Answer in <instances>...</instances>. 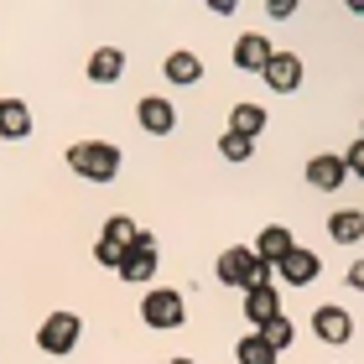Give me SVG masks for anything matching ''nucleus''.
I'll list each match as a JSON object with an SVG mask.
<instances>
[{
	"label": "nucleus",
	"instance_id": "nucleus-10",
	"mask_svg": "<svg viewBox=\"0 0 364 364\" xmlns=\"http://www.w3.org/2000/svg\"><path fill=\"white\" fill-rule=\"evenodd\" d=\"M229 58H235V68L260 73V68H266V58H271V42L260 37V31H245V37L235 42V53H229Z\"/></svg>",
	"mask_w": 364,
	"mask_h": 364
},
{
	"label": "nucleus",
	"instance_id": "nucleus-15",
	"mask_svg": "<svg viewBox=\"0 0 364 364\" xmlns=\"http://www.w3.org/2000/svg\"><path fill=\"white\" fill-rule=\"evenodd\" d=\"M120 73H125V53L120 47H99V53L89 58V78L94 84H114Z\"/></svg>",
	"mask_w": 364,
	"mask_h": 364
},
{
	"label": "nucleus",
	"instance_id": "nucleus-22",
	"mask_svg": "<svg viewBox=\"0 0 364 364\" xmlns=\"http://www.w3.org/2000/svg\"><path fill=\"white\" fill-rule=\"evenodd\" d=\"M136 235H141V229H136V219H125V213H114V219L105 224V240L125 245V250H130V245H136Z\"/></svg>",
	"mask_w": 364,
	"mask_h": 364
},
{
	"label": "nucleus",
	"instance_id": "nucleus-21",
	"mask_svg": "<svg viewBox=\"0 0 364 364\" xmlns=\"http://www.w3.org/2000/svg\"><path fill=\"white\" fill-rule=\"evenodd\" d=\"M255 333H260V338H266V343H271V349H276V354H281V349H291V323H287V318H281V312H276V318H271V323H260V328H255Z\"/></svg>",
	"mask_w": 364,
	"mask_h": 364
},
{
	"label": "nucleus",
	"instance_id": "nucleus-14",
	"mask_svg": "<svg viewBox=\"0 0 364 364\" xmlns=\"http://www.w3.org/2000/svg\"><path fill=\"white\" fill-rule=\"evenodd\" d=\"M343 177H349V172H343V161H338L333 151H328V156H312V161H307V182H312V188H323V193H333Z\"/></svg>",
	"mask_w": 364,
	"mask_h": 364
},
{
	"label": "nucleus",
	"instance_id": "nucleus-25",
	"mask_svg": "<svg viewBox=\"0 0 364 364\" xmlns=\"http://www.w3.org/2000/svg\"><path fill=\"white\" fill-rule=\"evenodd\" d=\"M167 364H193V359H167Z\"/></svg>",
	"mask_w": 364,
	"mask_h": 364
},
{
	"label": "nucleus",
	"instance_id": "nucleus-23",
	"mask_svg": "<svg viewBox=\"0 0 364 364\" xmlns=\"http://www.w3.org/2000/svg\"><path fill=\"white\" fill-rule=\"evenodd\" d=\"M94 260H99V266H120V260H125V245L99 240V245H94Z\"/></svg>",
	"mask_w": 364,
	"mask_h": 364
},
{
	"label": "nucleus",
	"instance_id": "nucleus-13",
	"mask_svg": "<svg viewBox=\"0 0 364 364\" xmlns=\"http://www.w3.org/2000/svg\"><path fill=\"white\" fill-rule=\"evenodd\" d=\"M0 136L6 141L31 136V109L21 105V99H0Z\"/></svg>",
	"mask_w": 364,
	"mask_h": 364
},
{
	"label": "nucleus",
	"instance_id": "nucleus-9",
	"mask_svg": "<svg viewBox=\"0 0 364 364\" xmlns=\"http://www.w3.org/2000/svg\"><path fill=\"white\" fill-rule=\"evenodd\" d=\"M276 312H281V302H276V287H271V281H266V287H250V291H245V323H250V333H255L260 323H271Z\"/></svg>",
	"mask_w": 364,
	"mask_h": 364
},
{
	"label": "nucleus",
	"instance_id": "nucleus-20",
	"mask_svg": "<svg viewBox=\"0 0 364 364\" xmlns=\"http://www.w3.org/2000/svg\"><path fill=\"white\" fill-rule=\"evenodd\" d=\"M219 156H224V161H250V156H255V141L224 130V136H219Z\"/></svg>",
	"mask_w": 364,
	"mask_h": 364
},
{
	"label": "nucleus",
	"instance_id": "nucleus-24",
	"mask_svg": "<svg viewBox=\"0 0 364 364\" xmlns=\"http://www.w3.org/2000/svg\"><path fill=\"white\" fill-rule=\"evenodd\" d=\"M338 161H343V172H364V141H354V146H349V151H343Z\"/></svg>",
	"mask_w": 364,
	"mask_h": 364
},
{
	"label": "nucleus",
	"instance_id": "nucleus-19",
	"mask_svg": "<svg viewBox=\"0 0 364 364\" xmlns=\"http://www.w3.org/2000/svg\"><path fill=\"white\" fill-rule=\"evenodd\" d=\"M235 359H240V364H276V349H271L260 333H245V338L235 343Z\"/></svg>",
	"mask_w": 364,
	"mask_h": 364
},
{
	"label": "nucleus",
	"instance_id": "nucleus-12",
	"mask_svg": "<svg viewBox=\"0 0 364 364\" xmlns=\"http://www.w3.org/2000/svg\"><path fill=\"white\" fill-rule=\"evenodd\" d=\"M312 328H318L323 343H343L354 333V323H349V312H343V307H318V312H312Z\"/></svg>",
	"mask_w": 364,
	"mask_h": 364
},
{
	"label": "nucleus",
	"instance_id": "nucleus-5",
	"mask_svg": "<svg viewBox=\"0 0 364 364\" xmlns=\"http://www.w3.org/2000/svg\"><path fill=\"white\" fill-rule=\"evenodd\" d=\"M114 271H120V281H151V276H156V240L141 229L136 245L125 250V260H120Z\"/></svg>",
	"mask_w": 364,
	"mask_h": 364
},
{
	"label": "nucleus",
	"instance_id": "nucleus-18",
	"mask_svg": "<svg viewBox=\"0 0 364 364\" xmlns=\"http://www.w3.org/2000/svg\"><path fill=\"white\" fill-rule=\"evenodd\" d=\"M328 235H333L338 245H359V235H364L359 208H343V213H333V219H328Z\"/></svg>",
	"mask_w": 364,
	"mask_h": 364
},
{
	"label": "nucleus",
	"instance_id": "nucleus-11",
	"mask_svg": "<svg viewBox=\"0 0 364 364\" xmlns=\"http://www.w3.org/2000/svg\"><path fill=\"white\" fill-rule=\"evenodd\" d=\"M291 245H296V240H291V229H287V224H266V229L255 235V245H250V250H255L260 260H266V266H276V260L287 255Z\"/></svg>",
	"mask_w": 364,
	"mask_h": 364
},
{
	"label": "nucleus",
	"instance_id": "nucleus-7",
	"mask_svg": "<svg viewBox=\"0 0 364 364\" xmlns=\"http://www.w3.org/2000/svg\"><path fill=\"white\" fill-rule=\"evenodd\" d=\"M136 120H141V130H151V136H172V130H177V109L167 105V99L146 94L136 105Z\"/></svg>",
	"mask_w": 364,
	"mask_h": 364
},
{
	"label": "nucleus",
	"instance_id": "nucleus-2",
	"mask_svg": "<svg viewBox=\"0 0 364 364\" xmlns=\"http://www.w3.org/2000/svg\"><path fill=\"white\" fill-rule=\"evenodd\" d=\"M266 276H271V266L250 250V245H235V250L219 255V281H224V287L250 291V287H266Z\"/></svg>",
	"mask_w": 364,
	"mask_h": 364
},
{
	"label": "nucleus",
	"instance_id": "nucleus-16",
	"mask_svg": "<svg viewBox=\"0 0 364 364\" xmlns=\"http://www.w3.org/2000/svg\"><path fill=\"white\" fill-rule=\"evenodd\" d=\"M167 78L172 84H198V78H203V63H198V53H167Z\"/></svg>",
	"mask_w": 364,
	"mask_h": 364
},
{
	"label": "nucleus",
	"instance_id": "nucleus-17",
	"mask_svg": "<svg viewBox=\"0 0 364 364\" xmlns=\"http://www.w3.org/2000/svg\"><path fill=\"white\" fill-rule=\"evenodd\" d=\"M229 130L255 141L260 130H266V109H260V105H235V114H229Z\"/></svg>",
	"mask_w": 364,
	"mask_h": 364
},
{
	"label": "nucleus",
	"instance_id": "nucleus-8",
	"mask_svg": "<svg viewBox=\"0 0 364 364\" xmlns=\"http://www.w3.org/2000/svg\"><path fill=\"white\" fill-rule=\"evenodd\" d=\"M276 271H281V281H291V287H307V281H318V255L302 250V245H291V250L276 260Z\"/></svg>",
	"mask_w": 364,
	"mask_h": 364
},
{
	"label": "nucleus",
	"instance_id": "nucleus-6",
	"mask_svg": "<svg viewBox=\"0 0 364 364\" xmlns=\"http://www.w3.org/2000/svg\"><path fill=\"white\" fill-rule=\"evenodd\" d=\"M260 78H266L276 94H291L296 84H302V58H296V53H271L266 68H260Z\"/></svg>",
	"mask_w": 364,
	"mask_h": 364
},
{
	"label": "nucleus",
	"instance_id": "nucleus-1",
	"mask_svg": "<svg viewBox=\"0 0 364 364\" xmlns=\"http://www.w3.org/2000/svg\"><path fill=\"white\" fill-rule=\"evenodd\" d=\"M68 167L84 182H114L120 177V146H109V141H73L68 146Z\"/></svg>",
	"mask_w": 364,
	"mask_h": 364
},
{
	"label": "nucleus",
	"instance_id": "nucleus-3",
	"mask_svg": "<svg viewBox=\"0 0 364 364\" xmlns=\"http://www.w3.org/2000/svg\"><path fill=\"white\" fill-rule=\"evenodd\" d=\"M141 323L167 333V328H182V323H188V307H182V296H177L172 287H156V291L141 296Z\"/></svg>",
	"mask_w": 364,
	"mask_h": 364
},
{
	"label": "nucleus",
	"instance_id": "nucleus-4",
	"mask_svg": "<svg viewBox=\"0 0 364 364\" xmlns=\"http://www.w3.org/2000/svg\"><path fill=\"white\" fill-rule=\"evenodd\" d=\"M78 333H84V323H78L73 312H53V318L37 328V349L42 354H73L78 349Z\"/></svg>",
	"mask_w": 364,
	"mask_h": 364
}]
</instances>
